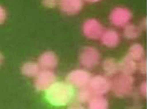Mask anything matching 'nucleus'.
<instances>
[{
    "label": "nucleus",
    "instance_id": "nucleus-6",
    "mask_svg": "<svg viewBox=\"0 0 147 109\" xmlns=\"http://www.w3.org/2000/svg\"><path fill=\"white\" fill-rule=\"evenodd\" d=\"M88 87L96 96H104L111 91V80L106 75L97 74L92 76Z\"/></svg>",
    "mask_w": 147,
    "mask_h": 109
},
{
    "label": "nucleus",
    "instance_id": "nucleus-9",
    "mask_svg": "<svg viewBox=\"0 0 147 109\" xmlns=\"http://www.w3.org/2000/svg\"><path fill=\"white\" fill-rule=\"evenodd\" d=\"M84 0H60L59 8L62 13L68 15H74L84 8Z\"/></svg>",
    "mask_w": 147,
    "mask_h": 109
},
{
    "label": "nucleus",
    "instance_id": "nucleus-27",
    "mask_svg": "<svg viewBox=\"0 0 147 109\" xmlns=\"http://www.w3.org/2000/svg\"><path fill=\"white\" fill-rule=\"evenodd\" d=\"M84 1L88 3H97V2H99V1H101V0H84Z\"/></svg>",
    "mask_w": 147,
    "mask_h": 109
},
{
    "label": "nucleus",
    "instance_id": "nucleus-21",
    "mask_svg": "<svg viewBox=\"0 0 147 109\" xmlns=\"http://www.w3.org/2000/svg\"><path fill=\"white\" fill-rule=\"evenodd\" d=\"M139 93L142 97H145L147 94V82L146 81H142L141 84L139 85Z\"/></svg>",
    "mask_w": 147,
    "mask_h": 109
},
{
    "label": "nucleus",
    "instance_id": "nucleus-4",
    "mask_svg": "<svg viewBox=\"0 0 147 109\" xmlns=\"http://www.w3.org/2000/svg\"><path fill=\"white\" fill-rule=\"evenodd\" d=\"M92 75L86 68H77L69 72L66 76V82L75 89L86 87L90 83Z\"/></svg>",
    "mask_w": 147,
    "mask_h": 109
},
{
    "label": "nucleus",
    "instance_id": "nucleus-22",
    "mask_svg": "<svg viewBox=\"0 0 147 109\" xmlns=\"http://www.w3.org/2000/svg\"><path fill=\"white\" fill-rule=\"evenodd\" d=\"M6 20V10L2 5H0V25H2Z\"/></svg>",
    "mask_w": 147,
    "mask_h": 109
},
{
    "label": "nucleus",
    "instance_id": "nucleus-10",
    "mask_svg": "<svg viewBox=\"0 0 147 109\" xmlns=\"http://www.w3.org/2000/svg\"><path fill=\"white\" fill-rule=\"evenodd\" d=\"M100 41L104 46L109 47V48H114L119 44L120 34L116 30L112 29V28H108L103 31L100 37Z\"/></svg>",
    "mask_w": 147,
    "mask_h": 109
},
{
    "label": "nucleus",
    "instance_id": "nucleus-7",
    "mask_svg": "<svg viewBox=\"0 0 147 109\" xmlns=\"http://www.w3.org/2000/svg\"><path fill=\"white\" fill-rule=\"evenodd\" d=\"M57 81V75L53 70L41 69L34 77V87L38 92H47Z\"/></svg>",
    "mask_w": 147,
    "mask_h": 109
},
{
    "label": "nucleus",
    "instance_id": "nucleus-23",
    "mask_svg": "<svg viewBox=\"0 0 147 109\" xmlns=\"http://www.w3.org/2000/svg\"><path fill=\"white\" fill-rule=\"evenodd\" d=\"M66 109H86V107L84 106V104H80L78 102H74V103L69 104Z\"/></svg>",
    "mask_w": 147,
    "mask_h": 109
},
{
    "label": "nucleus",
    "instance_id": "nucleus-12",
    "mask_svg": "<svg viewBox=\"0 0 147 109\" xmlns=\"http://www.w3.org/2000/svg\"><path fill=\"white\" fill-rule=\"evenodd\" d=\"M138 70V62L133 60L127 54L119 61V72L123 74L133 75Z\"/></svg>",
    "mask_w": 147,
    "mask_h": 109
},
{
    "label": "nucleus",
    "instance_id": "nucleus-18",
    "mask_svg": "<svg viewBox=\"0 0 147 109\" xmlns=\"http://www.w3.org/2000/svg\"><path fill=\"white\" fill-rule=\"evenodd\" d=\"M94 96V94L92 93V91L88 89V87H81V89H77V92L74 95L76 102H78L80 104H88V101L92 99V97Z\"/></svg>",
    "mask_w": 147,
    "mask_h": 109
},
{
    "label": "nucleus",
    "instance_id": "nucleus-1",
    "mask_svg": "<svg viewBox=\"0 0 147 109\" xmlns=\"http://www.w3.org/2000/svg\"><path fill=\"white\" fill-rule=\"evenodd\" d=\"M74 87L66 81H56L45 92V98L54 106L70 104L74 98Z\"/></svg>",
    "mask_w": 147,
    "mask_h": 109
},
{
    "label": "nucleus",
    "instance_id": "nucleus-19",
    "mask_svg": "<svg viewBox=\"0 0 147 109\" xmlns=\"http://www.w3.org/2000/svg\"><path fill=\"white\" fill-rule=\"evenodd\" d=\"M42 5L47 8H54L56 6H59L60 0H41Z\"/></svg>",
    "mask_w": 147,
    "mask_h": 109
},
{
    "label": "nucleus",
    "instance_id": "nucleus-16",
    "mask_svg": "<svg viewBox=\"0 0 147 109\" xmlns=\"http://www.w3.org/2000/svg\"><path fill=\"white\" fill-rule=\"evenodd\" d=\"M86 109H109V102L104 96L94 95L88 101Z\"/></svg>",
    "mask_w": 147,
    "mask_h": 109
},
{
    "label": "nucleus",
    "instance_id": "nucleus-13",
    "mask_svg": "<svg viewBox=\"0 0 147 109\" xmlns=\"http://www.w3.org/2000/svg\"><path fill=\"white\" fill-rule=\"evenodd\" d=\"M102 69H103L106 76H115L119 72V62L114 58H106L102 62Z\"/></svg>",
    "mask_w": 147,
    "mask_h": 109
},
{
    "label": "nucleus",
    "instance_id": "nucleus-2",
    "mask_svg": "<svg viewBox=\"0 0 147 109\" xmlns=\"http://www.w3.org/2000/svg\"><path fill=\"white\" fill-rule=\"evenodd\" d=\"M135 77L133 75H127L120 73L113 76L111 80V91L117 98H125L131 96L134 91Z\"/></svg>",
    "mask_w": 147,
    "mask_h": 109
},
{
    "label": "nucleus",
    "instance_id": "nucleus-11",
    "mask_svg": "<svg viewBox=\"0 0 147 109\" xmlns=\"http://www.w3.org/2000/svg\"><path fill=\"white\" fill-rule=\"evenodd\" d=\"M37 63L39 64L41 69H47V70H53L58 66L59 63V59L56 52H52V50H47L43 52L38 58Z\"/></svg>",
    "mask_w": 147,
    "mask_h": 109
},
{
    "label": "nucleus",
    "instance_id": "nucleus-17",
    "mask_svg": "<svg viewBox=\"0 0 147 109\" xmlns=\"http://www.w3.org/2000/svg\"><path fill=\"white\" fill-rule=\"evenodd\" d=\"M141 31L142 30L140 29L139 26L130 23V24H127V26H125L123 28V37L129 40H135L140 36Z\"/></svg>",
    "mask_w": 147,
    "mask_h": 109
},
{
    "label": "nucleus",
    "instance_id": "nucleus-5",
    "mask_svg": "<svg viewBox=\"0 0 147 109\" xmlns=\"http://www.w3.org/2000/svg\"><path fill=\"white\" fill-rule=\"evenodd\" d=\"M133 15L132 11L125 6H116L109 13V22L116 28H123L130 24Z\"/></svg>",
    "mask_w": 147,
    "mask_h": 109
},
{
    "label": "nucleus",
    "instance_id": "nucleus-15",
    "mask_svg": "<svg viewBox=\"0 0 147 109\" xmlns=\"http://www.w3.org/2000/svg\"><path fill=\"white\" fill-rule=\"evenodd\" d=\"M127 56L131 57L133 60H135L136 62H139L140 60L144 59L145 57V48L141 43L135 42L130 45L127 50Z\"/></svg>",
    "mask_w": 147,
    "mask_h": 109
},
{
    "label": "nucleus",
    "instance_id": "nucleus-25",
    "mask_svg": "<svg viewBox=\"0 0 147 109\" xmlns=\"http://www.w3.org/2000/svg\"><path fill=\"white\" fill-rule=\"evenodd\" d=\"M139 27H140V29L142 30H145L147 28V22H146V19H143L141 22H140V24H139Z\"/></svg>",
    "mask_w": 147,
    "mask_h": 109
},
{
    "label": "nucleus",
    "instance_id": "nucleus-20",
    "mask_svg": "<svg viewBox=\"0 0 147 109\" xmlns=\"http://www.w3.org/2000/svg\"><path fill=\"white\" fill-rule=\"evenodd\" d=\"M141 74H145L147 71V63H146V60L142 59L140 60L139 62H138V70Z\"/></svg>",
    "mask_w": 147,
    "mask_h": 109
},
{
    "label": "nucleus",
    "instance_id": "nucleus-3",
    "mask_svg": "<svg viewBox=\"0 0 147 109\" xmlns=\"http://www.w3.org/2000/svg\"><path fill=\"white\" fill-rule=\"evenodd\" d=\"M101 60V54L94 46H84L80 50L78 56V61L82 68L86 69H92L98 66Z\"/></svg>",
    "mask_w": 147,
    "mask_h": 109
},
{
    "label": "nucleus",
    "instance_id": "nucleus-24",
    "mask_svg": "<svg viewBox=\"0 0 147 109\" xmlns=\"http://www.w3.org/2000/svg\"><path fill=\"white\" fill-rule=\"evenodd\" d=\"M127 109H142V104H140L139 101H135L134 104L127 106Z\"/></svg>",
    "mask_w": 147,
    "mask_h": 109
},
{
    "label": "nucleus",
    "instance_id": "nucleus-8",
    "mask_svg": "<svg viewBox=\"0 0 147 109\" xmlns=\"http://www.w3.org/2000/svg\"><path fill=\"white\" fill-rule=\"evenodd\" d=\"M103 25L98 21L97 19H88L84 22L82 26H81V31L82 34L86 36L88 39L96 40L100 39L101 35L104 31Z\"/></svg>",
    "mask_w": 147,
    "mask_h": 109
},
{
    "label": "nucleus",
    "instance_id": "nucleus-14",
    "mask_svg": "<svg viewBox=\"0 0 147 109\" xmlns=\"http://www.w3.org/2000/svg\"><path fill=\"white\" fill-rule=\"evenodd\" d=\"M40 70H41V68H40L39 64L37 62H34V61L25 62L21 66V73L27 77H35L39 73Z\"/></svg>",
    "mask_w": 147,
    "mask_h": 109
},
{
    "label": "nucleus",
    "instance_id": "nucleus-26",
    "mask_svg": "<svg viewBox=\"0 0 147 109\" xmlns=\"http://www.w3.org/2000/svg\"><path fill=\"white\" fill-rule=\"evenodd\" d=\"M3 61H4V58H3V54L0 52V67H1V65L3 64Z\"/></svg>",
    "mask_w": 147,
    "mask_h": 109
}]
</instances>
